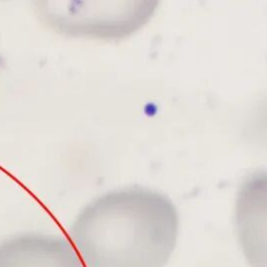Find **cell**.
Here are the masks:
<instances>
[{
  "label": "cell",
  "mask_w": 267,
  "mask_h": 267,
  "mask_svg": "<svg viewBox=\"0 0 267 267\" xmlns=\"http://www.w3.org/2000/svg\"><path fill=\"white\" fill-rule=\"evenodd\" d=\"M179 228L170 198L149 188L126 187L88 204L70 237L84 267H165Z\"/></svg>",
  "instance_id": "6da1fadb"
},
{
  "label": "cell",
  "mask_w": 267,
  "mask_h": 267,
  "mask_svg": "<svg viewBox=\"0 0 267 267\" xmlns=\"http://www.w3.org/2000/svg\"><path fill=\"white\" fill-rule=\"evenodd\" d=\"M157 5L158 1H65L55 26L72 38L119 40L143 27Z\"/></svg>",
  "instance_id": "7a4b0ae2"
}]
</instances>
